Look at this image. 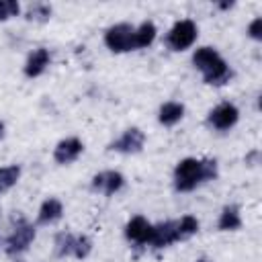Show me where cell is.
Listing matches in <instances>:
<instances>
[{"label":"cell","mask_w":262,"mask_h":262,"mask_svg":"<svg viewBox=\"0 0 262 262\" xmlns=\"http://www.w3.org/2000/svg\"><path fill=\"white\" fill-rule=\"evenodd\" d=\"M176 227H178V237L188 239L190 235H194L199 231V221L192 215H184L180 221H176Z\"/></svg>","instance_id":"d6986e66"},{"label":"cell","mask_w":262,"mask_h":262,"mask_svg":"<svg viewBox=\"0 0 262 262\" xmlns=\"http://www.w3.org/2000/svg\"><path fill=\"white\" fill-rule=\"evenodd\" d=\"M192 63L203 74L205 84L223 86L231 78V70H229L227 61L213 47H201V49H196L194 55H192Z\"/></svg>","instance_id":"7a4b0ae2"},{"label":"cell","mask_w":262,"mask_h":262,"mask_svg":"<svg viewBox=\"0 0 262 262\" xmlns=\"http://www.w3.org/2000/svg\"><path fill=\"white\" fill-rule=\"evenodd\" d=\"M125 184V178L121 172H115V170H104V172H98L94 178H92V188L111 196L115 194L117 190H121Z\"/></svg>","instance_id":"9c48e42d"},{"label":"cell","mask_w":262,"mask_h":262,"mask_svg":"<svg viewBox=\"0 0 262 262\" xmlns=\"http://www.w3.org/2000/svg\"><path fill=\"white\" fill-rule=\"evenodd\" d=\"M217 227L221 231H235L242 227V217H239V209L235 205H227L221 215H219V221H217Z\"/></svg>","instance_id":"9a60e30c"},{"label":"cell","mask_w":262,"mask_h":262,"mask_svg":"<svg viewBox=\"0 0 262 262\" xmlns=\"http://www.w3.org/2000/svg\"><path fill=\"white\" fill-rule=\"evenodd\" d=\"M2 135H4V123L0 121V139H2Z\"/></svg>","instance_id":"d4e9b609"},{"label":"cell","mask_w":262,"mask_h":262,"mask_svg":"<svg viewBox=\"0 0 262 262\" xmlns=\"http://www.w3.org/2000/svg\"><path fill=\"white\" fill-rule=\"evenodd\" d=\"M182 117H184V104L174 102V100L164 102V104L160 106V113H158V121H160L162 125H166V127L176 125Z\"/></svg>","instance_id":"5bb4252c"},{"label":"cell","mask_w":262,"mask_h":262,"mask_svg":"<svg viewBox=\"0 0 262 262\" xmlns=\"http://www.w3.org/2000/svg\"><path fill=\"white\" fill-rule=\"evenodd\" d=\"M18 178H20V166H16V164L2 166L0 168V192L10 190Z\"/></svg>","instance_id":"e0dca14e"},{"label":"cell","mask_w":262,"mask_h":262,"mask_svg":"<svg viewBox=\"0 0 262 262\" xmlns=\"http://www.w3.org/2000/svg\"><path fill=\"white\" fill-rule=\"evenodd\" d=\"M74 244H76V235L72 233H57L55 235V256L66 258L74 254Z\"/></svg>","instance_id":"ac0fdd59"},{"label":"cell","mask_w":262,"mask_h":262,"mask_svg":"<svg viewBox=\"0 0 262 262\" xmlns=\"http://www.w3.org/2000/svg\"><path fill=\"white\" fill-rule=\"evenodd\" d=\"M194 262H211V260H207V258H199V260H194Z\"/></svg>","instance_id":"484cf974"},{"label":"cell","mask_w":262,"mask_h":262,"mask_svg":"<svg viewBox=\"0 0 262 262\" xmlns=\"http://www.w3.org/2000/svg\"><path fill=\"white\" fill-rule=\"evenodd\" d=\"M133 39H135V49H141V47L151 45V41L156 39V25L151 20L141 23L135 29V33H133Z\"/></svg>","instance_id":"2e32d148"},{"label":"cell","mask_w":262,"mask_h":262,"mask_svg":"<svg viewBox=\"0 0 262 262\" xmlns=\"http://www.w3.org/2000/svg\"><path fill=\"white\" fill-rule=\"evenodd\" d=\"M196 41V25L190 18L178 20L166 35V43L172 51H184Z\"/></svg>","instance_id":"5b68a950"},{"label":"cell","mask_w":262,"mask_h":262,"mask_svg":"<svg viewBox=\"0 0 262 262\" xmlns=\"http://www.w3.org/2000/svg\"><path fill=\"white\" fill-rule=\"evenodd\" d=\"M92 252V242H90V237L88 235H76V244H74V254L72 256H76V258H86L88 254Z\"/></svg>","instance_id":"44dd1931"},{"label":"cell","mask_w":262,"mask_h":262,"mask_svg":"<svg viewBox=\"0 0 262 262\" xmlns=\"http://www.w3.org/2000/svg\"><path fill=\"white\" fill-rule=\"evenodd\" d=\"M174 242H180L176 221H164V223L154 225L149 246H154V248H166V246H170Z\"/></svg>","instance_id":"8fae6325"},{"label":"cell","mask_w":262,"mask_h":262,"mask_svg":"<svg viewBox=\"0 0 262 262\" xmlns=\"http://www.w3.org/2000/svg\"><path fill=\"white\" fill-rule=\"evenodd\" d=\"M217 178V162L215 160H196L184 158L174 168V188L178 192H190L196 184Z\"/></svg>","instance_id":"6da1fadb"},{"label":"cell","mask_w":262,"mask_h":262,"mask_svg":"<svg viewBox=\"0 0 262 262\" xmlns=\"http://www.w3.org/2000/svg\"><path fill=\"white\" fill-rule=\"evenodd\" d=\"M143 141H145L143 131L137 129V127H131V129H127L119 139H115V141L108 145V149L119 151V154H137V151H141Z\"/></svg>","instance_id":"52a82bcc"},{"label":"cell","mask_w":262,"mask_h":262,"mask_svg":"<svg viewBox=\"0 0 262 262\" xmlns=\"http://www.w3.org/2000/svg\"><path fill=\"white\" fill-rule=\"evenodd\" d=\"M49 16H51V6L43 4V2H35L27 10V18L29 20H47Z\"/></svg>","instance_id":"ffe728a7"},{"label":"cell","mask_w":262,"mask_h":262,"mask_svg":"<svg viewBox=\"0 0 262 262\" xmlns=\"http://www.w3.org/2000/svg\"><path fill=\"white\" fill-rule=\"evenodd\" d=\"M248 33H250V37H252V39H256V41H260V39H262V18H260V16H258V18H254V20L250 23Z\"/></svg>","instance_id":"603a6c76"},{"label":"cell","mask_w":262,"mask_h":262,"mask_svg":"<svg viewBox=\"0 0 262 262\" xmlns=\"http://www.w3.org/2000/svg\"><path fill=\"white\" fill-rule=\"evenodd\" d=\"M33 239H35V227L20 217L16 221V225L12 227L10 235L6 237L4 250H6L8 256H18V254H23V252L29 250V246L33 244Z\"/></svg>","instance_id":"3957f363"},{"label":"cell","mask_w":262,"mask_h":262,"mask_svg":"<svg viewBox=\"0 0 262 262\" xmlns=\"http://www.w3.org/2000/svg\"><path fill=\"white\" fill-rule=\"evenodd\" d=\"M239 119V113L235 108V104L231 102H221L217 104L209 117H207V123L213 127V129H219V131H225V129H231Z\"/></svg>","instance_id":"8992f818"},{"label":"cell","mask_w":262,"mask_h":262,"mask_svg":"<svg viewBox=\"0 0 262 262\" xmlns=\"http://www.w3.org/2000/svg\"><path fill=\"white\" fill-rule=\"evenodd\" d=\"M231 6H233V2H221V4H219V8H223V10H225V8H231Z\"/></svg>","instance_id":"cb8c5ba5"},{"label":"cell","mask_w":262,"mask_h":262,"mask_svg":"<svg viewBox=\"0 0 262 262\" xmlns=\"http://www.w3.org/2000/svg\"><path fill=\"white\" fill-rule=\"evenodd\" d=\"M49 61H51L49 51H47L45 47H39V49H35V51H33V53L27 57V63H25V74H27L29 78H37V76H41V74L47 70Z\"/></svg>","instance_id":"7c38bea8"},{"label":"cell","mask_w":262,"mask_h":262,"mask_svg":"<svg viewBox=\"0 0 262 262\" xmlns=\"http://www.w3.org/2000/svg\"><path fill=\"white\" fill-rule=\"evenodd\" d=\"M18 12H20V6L16 0H0V20L16 16Z\"/></svg>","instance_id":"7402d4cb"},{"label":"cell","mask_w":262,"mask_h":262,"mask_svg":"<svg viewBox=\"0 0 262 262\" xmlns=\"http://www.w3.org/2000/svg\"><path fill=\"white\" fill-rule=\"evenodd\" d=\"M151 231H154V225L141 215L129 219V223L125 225V237L133 244H137V246L149 244L151 242Z\"/></svg>","instance_id":"ba28073f"},{"label":"cell","mask_w":262,"mask_h":262,"mask_svg":"<svg viewBox=\"0 0 262 262\" xmlns=\"http://www.w3.org/2000/svg\"><path fill=\"white\" fill-rule=\"evenodd\" d=\"M133 33L135 29L127 23H119V25H113L106 29L104 33V45L115 51V53H125V51H131L135 49V39H133Z\"/></svg>","instance_id":"277c9868"},{"label":"cell","mask_w":262,"mask_h":262,"mask_svg":"<svg viewBox=\"0 0 262 262\" xmlns=\"http://www.w3.org/2000/svg\"><path fill=\"white\" fill-rule=\"evenodd\" d=\"M84 149V143L78 139V137H66L61 139L55 149H53V158L57 164H72L74 160H78V156L82 154Z\"/></svg>","instance_id":"30bf717a"},{"label":"cell","mask_w":262,"mask_h":262,"mask_svg":"<svg viewBox=\"0 0 262 262\" xmlns=\"http://www.w3.org/2000/svg\"><path fill=\"white\" fill-rule=\"evenodd\" d=\"M61 215H63V205H61L57 199H47V201L41 205L39 213H37V221H39L41 225H49V223L59 221Z\"/></svg>","instance_id":"4fadbf2b"}]
</instances>
